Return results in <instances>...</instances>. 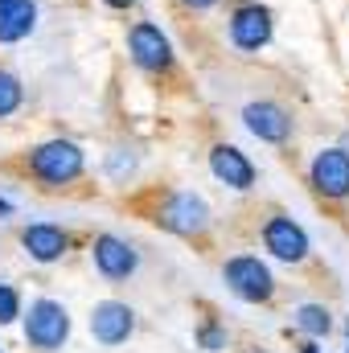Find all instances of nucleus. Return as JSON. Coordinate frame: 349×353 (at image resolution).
<instances>
[{"mask_svg":"<svg viewBox=\"0 0 349 353\" xmlns=\"http://www.w3.org/2000/svg\"><path fill=\"white\" fill-rule=\"evenodd\" d=\"M17 107H21V83H17L8 70H0V119L12 115Z\"/></svg>","mask_w":349,"mask_h":353,"instance_id":"dca6fc26","label":"nucleus"},{"mask_svg":"<svg viewBox=\"0 0 349 353\" xmlns=\"http://www.w3.org/2000/svg\"><path fill=\"white\" fill-rule=\"evenodd\" d=\"M21 247H25V255H29L33 263H58V259L66 255L70 239H66V230H62V226L33 222V226H25V230H21Z\"/></svg>","mask_w":349,"mask_h":353,"instance_id":"6e6552de","label":"nucleus"},{"mask_svg":"<svg viewBox=\"0 0 349 353\" xmlns=\"http://www.w3.org/2000/svg\"><path fill=\"white\" fill-rule=\"evenodd\" d=\"M197 341H201V350L206 353H222L226 350V329L214 325V321H206V325L197 329Z\"/></svg>","mask_w":349,"mask_h":353,"instance_id":"f3484780","label":"nucleus"},{"mask_svg":"<svg viewBox=\"0 0 349 353\" xmlns=\"http://www.w3.org/2000/svg\"><path fill=\"white\" fill-rule=\"evenodd\" d=\"M17 316H21V296H17V288L0 283V325H12Z\"/></svg>","mask_w":349,"mask_h":353,"instance_id":"a211bd4d","label":"nucleus"},{"mask_svg":"<svg viewBox=\"0 0 349 353\" xmlns=\"http://www.w3.org/2000/svg\"><path fill=\"white\" fill-rule=\"evenodd\" d=\"M157 222H161L169 234L197 239V234H206V226H210V205H206L197 193H185V189H177V193H169V197L161 201V210H157Z\"/></svg>","mask_w":349,"mask_h":353,"instance_id":"7ed1b4c3","label":"nucleus"},{"mask_svg":"<svg viewBox=\"0 0 349 353\" xmlns=\"http://www.w3.org/2000/svg\"><path fill=\"white\" fill-rule=\"evenodd\" d=\"M107 4H111V8H128L132 0H107Z\"/></svg>","mask_w":349,"mask_h":353,"instance_id":"412c9836","label":"nucleus"},{"mask_svg":"<svg viewBox=\"0 0 349 353\" xmlns=\"http://www.w3.org/2000/svg\"><path fill=\"white\" fill-rule=\"evenodd\" d=\"M263 243H267V251H271L275 259H283V263H304V259H308V234H304L288 214L267 218Z\"/></svg>","mask_w":349,"mask_h":353,"instance_id":"423d86ee","label":"nucleus"},{"mask_svg":"<svg viewBox=\"0 0 349 353\" xmlns=\"http://www.w3.org/2000/svg\"><path fill=\"white\" fill-rule=\"evenodd\" d=\"M0 353H4V350H0Z\"/></svg>","mask_w":349,"mask_h":353,"instance_id":"393cba45","label":"nucleus"},{"mask_svg":"<svg viewBox=\"0 0 349 353\" xmlns=\"http://www.w3.org/2000/svg\"><path fill=\"white\" fill-rule=\"evenodd\" d=\"M300 353H325V350H321L317 341H304V345H300Z\"/></svg>","mask_w":349,"mask_h":353,"instance_id":"6ab92c4d","label":"nucleus"},{"mask_svg":"<svg viewBox=\"0 0 349 353\" xmlns=\"http://www.w3.org/2000/svg\"><path fill=\"white\" fill-rule=\"evenodd\" d=\"M185 4H189V8H210L214 0H185Z\"/></svg>","mask_w":349,"mask_h":353,"instance_id":"aec40b11","label":"nucleus"},{"mask_svg":"<svg viewBox=\"0 0 349 353\" xmlns=\"http://www.w3.org/2000/svg\"><path fill=\"white\" fill-rule=\"evenodd\" d=\"M346 337H349V321H346Z\"/></svg>","mask_w":349,"mask_h":353,"instance_id":"5701e85b","label":"nucleus"},{"mask_svg":"<svg viewBox=\"0 0 349 353\" xmlns=\"http://www.w3.org/2000/svg\"><path fill=\"white\" fill-rule=\"evenodd\" d=\"M128 46H132V58H136V66H144V70H165V66L173 62V50H169L165 33H161L157 25H148V21L132 29Z\"/></svg>","mask_w":349,"mask_h":353,"instance_id":"9d476101","label":"nucleus"},{"mask_svg":"<svg viewBox=\"0 0 349 353\" xmlns=\"http://www.w3.org/2000/svg\"><path fill=\"white\" fill-rule=\"evenodd\" d=\"M8 210H12V205H8V201H0V214H8Z\"/></svg>","mask_w":349,"mask_h":353,"instance_id":"4be33fe9","label":"nucleus"},{"mask_svg":"<svg viewBox=\"0 0 349 353\" xmlns=\"http://www.w3.org/2000/svg\"><path fill=\"white\" fill-rule=\"evenodd\" d=\"M83 148L79 144H70V140H50V144H41L33 157H29V169L37 181H46V185H70L74 176L83 173Z\"/></svg>","mask_w":349,"mask_h":353,"instance_id":"20e7f679","label":"nucleus"},{"mask_svg":"<svg viewBox=\"0 0 349 353\" xmlns=\"http://www.w3.org/2000/svg\"><path fill=\"white\" fill-rule=\"evenodd\" d=\"M0 283H4V279H0Z\"/></svg>","mask_w":349,"mask_h":353,"instance_id":"b1692460","label":"nucleus"},{"mask_svg":"<svg viewBox=\"0 0 349 353\" xmlns=\"http://www.w3.org/2000/svg\"><path fill=\"white\" fill-rule=\"evenodd\" d=\"M90 259L99 267V275L111 279V283L128 279V275L136 271V263H140V255L132 251V243H123V239H115V234H99V239L90 243Z\"/></svg>","mask_w":349,"mask_h":353,"instance_id":"0eeeda50","label":"nucleus"},{"mask_svg":"<svg viewBox=\"0 0 349 353\" xmlns=\"http://www.w3.org/2000/svg\"><path fill=\"white\" fill-rule=\"evenodd\" d=\"M210 169L218 181H226L230 189H251L255 185V165L235 148V144H218L214 152H210Z\"/></svg>","mask_w":349,"mask_h":353,"instance_id":"f8f14e48","label":"nucleus"},{"mask_svg":"<svg viewBox=\"0 0 349 353\" xmlns=\"http://www.w3.org/2000/svg\"><path fill=\"white\" fill-rule=\"evenodd\" d=\"M243 123L251 128V136H259V140H267V144H283L288 132H292L288 111L275 107V103H251V107L243 111Z\"/></svg>","mask_w":349,"mask_h":353,"instance_id":"9b49d317","label":"nucleus"},{"mask_svg":"<svg viewBox=\"0 0 349 353\" xmlns=\"http://www.w3.org/2000/svg\"><path fill=\"white\" fill-rule=\"evenodd\" d=\"M230 37H235V46H243V50L267 46V37H271V17H267V8H259V4L239 8L235 21H230Z\"/></svg>","mask_w":349,"mask_h":353,"instance_id":"ddd939ff","label":"nucleus"},{"mask_svg":"<svg viewBox=\"0 0 349 353\" xmlns=\"http://www.w3.org/2000/svg\"><path fill=\"white\" fill-rule=\"evenodd\" d=\"M136 333V312L123 304V300H99L90 308V337L107 350L123 345L128 337Z\"/></svg>","mask_w":349,"mask_h":353,"instance_id":"39448f33","label":"nucleus"},{"mask_svg":"<svg viewBox=\"0 0 349 353\" xmlns=\"http://www.w3.org/2000/svg\"><path fill=\"white\" fill-rule=\"evenodd\" d=\"M292 321H296L300 333H308V341H321V337L333 333V312H329L325 304H300Z\"/></svg>","mask_w":349,"mask_h":353,"instance_id":"2eb2a0df","label":"nucleus"},{"mask_svg":"<svg viewBox=\"0 0 349 353\" xmlns=\"http://www.w3.org/2000/svg\"><path fill=\"white\" fill-rule=\"evenodd\" d=\"M312 185L325 197H349V152L346 148H325L312 161Z\"/></svg>","mask_w":349,"mask_h":353,"instance_id":"1a4fd4ad","label":"nucleus"},{"mask_svg":"<svg viewBox=\"0 0 349 353\" xmlns=\"http://www.w3.org/2000/svg\"><path fill=\"white\" fill-rule=\"evenodd\" d=\"M222 279L247 304H267L275 296V275L267 271V263H263L259 255H235V259H226Z\"/></svg>","mask_w":349,"mask_h":353,"instance_id":"f03ea898","label":"nucleus"},{"mask_svg":"<svg viewBox=\"0 0 349 353\" xmlns=\"http://www.w3.org/2000/svg\"><path fill=\"white\" fill-rule=\"evenodd\" d=\"M346 353H349V350H346Z\"/></svg>","mask_w":349,"mask_h":353,"instance_id":"a878e982","label":"nucleus"},{"mask_svg":"<svg viewBox=\"0 0 349 353\" xmlns=\"http://www.w3.org/2000/svg\"><path fill=\"white\" fill-rule=\"evenodd\" d=\"M25 341L41 353H58L70 341V312L58 300H33L25 312Z\"/></svg>","mask_w":349,"mask_h":353,"instance_id":"f257e3e1","label":"nucleus"},{"mask_svg":"<svg viewBox=\"0 0 349 353\" xmlns=\"http://www.w3.org/2000/svg\"><path fill=\"white\" fill-rule=\"evenodd\" d=\"M37 21L33 0H0V41H21Z\"/></svg>","mask_w":349,"mask_h":353,"instance_id":"4468645a","label":"nucleus"}]
</instances>
